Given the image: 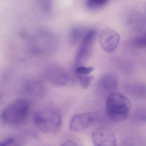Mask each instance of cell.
<instances>
[{"label": "cell", "instance_id": "1", "mask_svg": "<svg viewBox=\"0 0 146 146\" xmlns=\"http://www.w3.org/2000/svg\"><path fill=\"white\" fill-rule=\"evenodd\" d=\"M131 103L125 96L119 92L111 93L108 97L106 111L108 117L115 122H121L129 116Z\"/></svg>", "mask_w": 146, "mask_h": 146}, {"label": "cell", "instance_id": "2", "mask_svg": "<svg viewBox=\"0 0 146 146\" xmlns=\"http://www.w3.org/2000/svg\"><path fill=\"white\" fill-rule=\"evenodd\" d=\"M33 122L41 131L46 133H54L61 127L62 116L60 112L55 108H43L35 113Z\"/></svg>", "mask_w": 146, "mask_h": 146}, {"label": "cell", "instance_id": "3", "mask_svg": "<svg viewBox=\"0 0 146 146\" xmlns=\"http://www.w3.org/2000/svg\"><path fill=\"white\" fill-rule=\"evenodd\" d=\"M29 108V103L26 100H16L3 110L1 119L4 123L9 125L21 124L26 120Z\"/></svg>", "mask_w": 146, "mask_h": 146}, {"label": "cell", "instance_id": "4", "mask_svg": "<svg viewBox=\"0 0 146 146\" xmlns=\"http://www.w3.org/2000/svg\"><path fill=\"white\" fill-rule=\"evenodd\" d=\"M57 42V37L52 32L42 30L33 36L31 40L30 46L34 52H41L51 49Z\"/></svg>", "mask_w": 146, "mask_h": 146}, {"label": "cell", "instance_id": "5", "mask_svg": "<svg viewBox=\"0 0 146 146\" xmlns=\"http://www.w3.org/2000/svg\"><path fill=\"white\" fill-rule=\"evenodd\" d=\"M96 31L91 29L88 31L83 39L81 41L76 58V65H83L90 57L93 51L94 43L96 36Z\"/></svg>", "mask_w": 146, "mask_h": 146}, {"label": "cell", "instance_id": "6", "mask_svg": "<svg viewBox=\"0 0 146 146\" xmlns=\"http://www.w3.org/2000/svg\"><path fill=\"white\" fill-rule=\"evenodd\" d=\"M99 42L105 52L112 53L118 46L120 37L117 32L110 28L104 29L99 34Z\"/></svg>", "mask_w": 146, "mask_h": 146}, {"label": "cell", "instance_id": "7", "mask_svg": "<svg viewBox=\"0 0 146 146\" xmlns=\"http://www.w3.org/2000/svg\"><path fill=\"white\" fill-rule=\"evenodd\" d=\"M46 75L48 80L52 84L59 87L67 85L70 77L67 72L56 65H50L47 67Z\"/></svg>", "mask_w": 146, "mask_h": 146}, {"label": "cell", "instance_id": "8", "mask_svg": "<svg viewBox=\"0 0 146 146\" xmlns=\"http://www.w3.org/2000/svg\"><path fill=\"white\" fill-rule=\"evenodd\" d=\"M92 139L95 146H115L117 141L115 135L110 129L101 127L93 131Z\"/></svg>", "mask_w": 146, "mask_h": 146}, {"label": "cell", "instance_id": "9", "mask_svg": "<svg viewBox=\"0 0 146 146\" xmlns=\"http://www.w3.org/2000/svg\"><path fill=\"white\" fill-rule=\"evenodd\" d=\"M96 119L93 113H84L76 114L71 119L70 129L73 131H80L91 126Z\"/></svg>", "mask_w": 146, "mask_h": 146}, {"label": "cell", "instance_id": "10", "mask_svg": "<svg viewBox=\"0 0 146 146\" xmlns=\"http://www.w3.org/2000/svg\"><path fill=\"white\" fill-rule=\"evenodd\" d=\"M98 84L102 90L111 94L115 92L117 88V77L113 72H107L102 76Z\"/></svg>", "mask_w": 146, "mask_h": 146}, {"label": "cell", "instance_id": "11", "mask_svg": "<svg viewBox=\"0 0 146 146\" xmlns=\"http://www.w3.org/2000/svg\"><path fill=\"white\" fill-rule=\"evenodd\" d=\"M126 93L137 100L146 99V84L138 82H129L125 85Z\"/></svg>", "mask_w": 146, "mask_h": 146}, {"label": "cell", "instance_id": "12", "mask_svg": "<svg viewBox=\"0 0 146 146\" xmlns=\"http://www.w3.org/2000/svg\"><path fill=\"white\" fill-rule=\"evenodd\" d=\"M24 91L31 95L42 96L45 94V88L41 82L37 81H31L25 84Z\"/></svg>", "mask_w": 146, "mask_h": 146}, {"label": "cell", "instance_id": "13", "mask_svg": "<svg viewBox=\"0 0 146 146\" xmlns=\"http://www.w3.org/2000/svg\"><path fill=\"white\" fill-rule=\"evenodd\" d=\"M88 31L83 27H75L72 28L69 31L68 35L69 41L72 44L81 41Z\"/></svg>", "mask_w": 146, "mask_h": 146}, {"label": "cell", "instance_id": "14", "mask_svg": "<svg viewBox=\"0 0 146 146\" xmlns=\"http://www.w3.org/2000/svg\"><path fill=\"white\" fill-rule=\"evenodd\" d=\"M109 0H86V6L88 10L96 11L105 6Z\"/></svg>", "mask_w": 146, "mask_h": 146}, {"label": "cell", "instance_id": "15", "mask_svg": "<svg viewBox=\"0 0 146 146\" xmlns=\"http://www.w3.org/2000/svg\"><path fill=\"white\" fill-rule=\"evenodd\" d=\"M77 76L81 87L85 89L90 87L94 79V76L90 74H78Z\"/></svg>", "mask_w": 146, "mask_h": 146}, {"label": "cell", "instance_id": "16", "mask_svg": "<svg viewBox=\"0 0 146 146\" xmlns=\"http://www.w3.org/2000/svg\"><path fill=\"white\" fill-rule=\"evenodd\" d=\"M132 46L137 48H146V33L133 38L131 41Z\"/></svg>", "mask_w": 146, "mask_h": 146}, {"label": "cell", "instance_id": "17", "mask_svg": "<svg viewBox=\"0 0 146 146\" xmlns=\"http://www.w3.org/2000/svg\"><path fill=\"white\" fill-rule=\"evenodd\" d=\"M133 119L138 123H146V108L137 110L133 115Z\"/></svg>", "mask_w": 146, "mask_h": 146}, {"label": "cell", "instance_id": "18", "mask_svg": "<svg viewBox=\"0 0 146 146\" xmlns=\"http://www.w3.org/2000/svg\"><path fill=\"white\" fill-rule=\"evenodd\" d=\"M93 66H85L83 65L78 66L76 70V73L78 74H89L94 71Z\"/></svg>", "mask_w": 146, "mask_h": 146}, {"label": "cell", "instance_id": "19", "mask_svg": "<svg viewBox=\"0 0 146 146\" xmlns=\"http://www.w3.org/2000/svg\"><path fill=\"white\" fill-rule=\"evenodd\" d=\"M40 5L42 10L46 13L51 11L52 5V0H40Z\"/></svg>", "mask_w": 146, "mask_h": 146}, {"label": "cell", "instance_id": "20", "mask_svg": "<svg viewBox=\"0 0 146 146\" xmlns=\"http://www.w3.org/2000/svg\"><path fill=\"white\" fill-rule=\"evenodd\" d=\"M16 143V140L14 138H8L0 143V146H7L15 145Z\"/></svg>", "mask_w": 146, "mask_h": 146}, {"label": "cell", "instance_id": "21", "mask_svg": "<svg viewBox=\"0 0 146 146\" xmlns=\"http://www.w3.org/2000/svg\"><path fill=\"white\" fill-rule=\"evenodd\" d=\"M62 146H78V144L72 140H67L61 144Z\"/></svg>", "mask_w": 146, "mask_h": 146}]
</instances>
